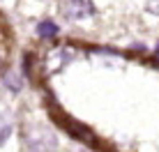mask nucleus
Returning <instances> with one entry per match:
<instances>
[{"label": "nucleus", "instance_id": "obj_5", "mask_svg": "<svg viewBox=\"0 0 159 152\" xmlns=\"http://www.w3.org/2000/svg\"><path fill=\"white\" fill-rule=\"evenodd\" d=\"M148 12L159 16V0H148Z\"/></svg>", "mask_w": 159, "mask_h": 152}, {"label": "nucleus", "instance_id": "obj_3", "mask_svg": "<svg viewBox=\"0 0 159 152\" xmlns=\"http://www.w3.org/2000/svg\"><path fill=\"white\" fill-rule=\"evenodd\" d=\"M12 118L7 115V113H0V145L5 143L9 136H12Z\"/></svg>", "mask_w": 159, "mask_h": 152}, {"label": "nucleus", "instance_id": "obj_1", "mask_svg": "<svg viewBox=\"0 0 159 152\" xmlns=\"http://www.w3.org/2000/svg\"><path fill=\"white\" fill-rule=\"evenodd\" d=\"M95 12L97 9H95V2H92V0H67V2H65V14L72 21L90 19Z\"/></svg>", "mask_w": 159, "mask_h": 152}, {"label": "nucleus", "instance_id": "obj_2", "mask_svg": "<svg viewBox=\"0 0 159 152\" xmlns=\"http://www.w3.org/2000/svg\"><path fill=\"white\" fill-rule=\"evenodd\" d=\"M58 32H60V28L53 21H42V23L37 25V35L44 37V39H53V37H58Z\"/></svg>", "mask_w": 159, "mask_h": 152}, {"label": "nucleus", "instance_id": "obj_6", "mask_svg": "<svg viewBox=\"0 0 159 152\" xmlns=\"http://www.w3.org/2000/svg\"><path fill=\"white\" fill-rule=\"evenodd\" d=\"M155 56H157V58H159V44H157V51H155Z\"/></svg>", "mask_w": 159, "mask_h": 152}, {"label": "nucleus", "instance_id": "obj_4", "mask_svg": "<svg viewBox=\"0 0 159 152\" xmlns=\"http://www.w3.org/2000/svg\"><path fill=\"white\" fill-rule=\"evenodd\" d=\"M5 85H7V88H12V90H19V88H21V81L16 83V76H14V74H7V76H5Z\"/></svg>", "mask_w": 159, "mask_h": 152}]
</instances>
